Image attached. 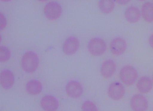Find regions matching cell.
Here are the masks:
<instances>
[{
    "label": "cell",
    "instance_id": "cell-1",
    "mask_svg": "<svg viewBox=\"0 0 153 111\" xmlns=\"http://www.w3.org/2000/svg\"><path fill=\"white\" fill-rule=\"evenodd\" d=\"M39 65V59L36 54L27 51L24 54L22 65L24 71L27 73H33L36 71Z\"/></svg>",
    "mask_w": 153,
    "mask_h": 111
},
{
    "label": "cell",
    "instance_id": "cell-2",
    "mask_svg": "<svg viewBox=\"0 0 153 111\" xmlns=\"http://www.w3.org/2000/svg\"><path fill=\"white\" fill-rule=\"evenodd\" d=\"M138 77L137 72L134 67L126 65L123 67L120 73V78L122 82L126 85H134Z\"/></svg>",
    "mask_w": 153,
    "mask_h": 111
},
{
    "label": "cell",
    "instance_id": "cell-3",
    "mask_svg": "<svg viewBox=\"0 0 153 111\" xmlns=\"http://www.w3.org/2000/svg\"><path fill=\"white\" fill-rule=\"evenodd\" d=\"M88 49L91 54L95 57H99L105 53L107 50V45L103 39L95 37L89 41Z\"/></svg>",
    "mask_w": 153,
    "mask_h": 111
},
{
    "label": "cell",
    "instance_id": "cell-4",
    "mask_svg": "<svg viewBox=\"0 0 153 111\" xmlns=\"http://www.w3.org/2000/svg\"><path fill=\"white\" fill-rule=\"evenodd\" d=\"M45 18L53 21L58 19L61 15L62 9L60 4L56 2H51L46 4L44 9Z\"/></svg>",
    "mask_w": 153,
    "mask_h": 111
},
{
    "label": "cell",
    "instance_id": "cell-5",
    "mask_svg": "<svg viewBox=\"0 0 153 111\" xmlns=\"http://www.w3.org/2000/svg\"><path fill=\"white\" fill-rule=\"evenodd\" d=\"M130 105L134 111H146L148 102L146 98L142 94L134 95L131 99Z\"/></svg>",
    "mask_w": 153,
    "mask_h": 111
},
{
    "label": "cell",
    "instance_id": "cell-6",
    "mask_svg": "<svg viewBox=\"0 0 153 111\" xmlns=\"http://www.w3.org/2000/svg\"><path fill=\"white\" fill-rule=\"evenodd\" d=\"M125 94V89L118 82H114L109 85L108 89V96L113 100L118 101L123 98Z\"/></svg>",
    "mask_w": 153,
    "mask_h": 111
},
{
    "label": "cell",
    "instance_id": "cell-7",
    "mask_svg": "<svg viewBox=\"0 0 153 111\" xmlns=\"http://www.w3.org/2000/svg\"><path fill=\"white\" fill-rule=\"evenodd\" d=\"M127 48L126 41L121 37H116L111 41L110 44V49L112 53L119 56L124 53Z\"/></svg>",
    "mask_w": 153,
    "mask_h": 111
},
{
    "label": "cell",
    "instance_id": "cell-8",
    "mask_svg": "<svg viewBox=\"0 0 153 111\" xmlns=\"http://www.w3.org/2000/svg\"><path fill=\"white\" fill-rule=\"evenodd\" d=\"M66 91L70 97L77 99L81 97L83 93V89L79 83L72 80L66 85Z\"/></svg>",
    "mask_w": 153,
    "mask_h": 111
},
{
    "label": "cell",
    "instance_id": "cell-9",
    "mask_svg": "<svg viewBox=\"0 0 153 111\" xmlns=\"http://www.w3.org/2000/svg\"><path fill=\"white\" fill-rule=\"evenodd\" d=\"M79 45V40L75 37H69L63 44V53L68 55H72L77 51Z\"/></svg>",
    "mask_w": 153,
    "mask_h": 111
},
{
    "label": "cell",
    "instance_id": "cell-10",
    "mask_svg": "<svg viewBox=\"0 0 153 111\" xmlns=\"http://www.w3.org/2000/svg\"><path fill=\"white\" fill-rule=\"evenodd\" d=\"M41 107L45 111H56L59 108L57 99L52 96H45L42 99Z\"/></svg>",
    "mask_w": 153,
    "mask_h": 111
},
{
    "label": "cell",
    "instance_id": "cell-11",
    "mask_svg": "<svg viewBox=\"0 0 153 111\" xmlns=\"http://www.w3.org/2000/svg\"><path fill=\"white\" fill-rule=\"evenodd\" d=\"M1 86L5 89L11 88L14 83V76L13 73L9 70L2 71L0 76Z\"/></svg>",
    "mask_w": 153,
    "mask_h": 111
},
{
    "label": "cell",
    "instance_id": "cell-12",
    "mask_svg": "<svg viewBox=\"0 0 153 111\" xmlns=\"http://www.w3.org/2000/svg\"><path fill=\"white\" fill-rule=\"evenodd\" d=\"M136 86L141 93H148L153 88V81L148 76H143L138 80Z\"/></svg>",
    "mask_w": 153,
    "mask_h": 111
},
{
    "label": "cell",
    "instance_id": "cell-13",
    "mask_svg": "<svg viewBox=\"0 0 153 111\" xmlns=\"http://www.w3.org/2000/svg\"><path fill=\"white\" fill-rule=\"evenodd\" d=\"M116 69V65L115 62L112 60H107L102 64L100 73L103 77L109 78L114 74Z\"/></svg>",
    "mask_w": 153,
    "mask_h": 111
},
{
    "label": "cell",
    "instance_id": "cell-14",
    "mask_svg": "<svg viewBox=\"0 0 153 111\" xmlns=\"http://www.w3.org/2000/svg\"><path fill=\"white\" fill-rule=\"evenodd\" d=\"M126 20L130 23L138 22L141 18V12L139 9L135 6H131L128 8L125 12Z\"/></svg>",
    "mask_w": 153,
    "mask_h": 111
},
{
    "label": "cell",
    "instance_id": "cell-15",
    "mask_svg": "<svg viewBox=\"0 0 153 111\" xmlns=\"http://www.w3.org/2000/svg\"><path fill=\"white\" fill-rule=\"evenodd\" d=\"M141 15L144 21L148 23L153 22V4L146 2L141 7Z\"/></svg>",
    "mask_w": 153,
    "mask_h": 111
},
{
    "label": "cell",
    "instance_id": "cell-16",
    "mask_svg": "<svg viewBox=\"0 0 153 111\" xmlns=\"http://www.w3.org/2000/svg\"><path fill=\"white\" fill-rule=\"evenodd\" d=\"M27 92L30 95L36 96L40 93L42 90V85L40 82L36 80L29 81L26 85Z\"/></svg>",
    "mask_w": 153,
    "mask_h": 111
},
{
    "label": "cell",
    "instance_id": "cell-17",
    "mask_svg": "<svg viewBox=\"0 0 153 111\" xmlns=\"http://www.w3.org/2000/svg\"><path fill=\"white\" fill-rule=\"evenodd\" d=\"M114 0H99L98 6L100 11L104 14H108L113 11L114 8Z\"/></svg>",
    "mask_w": 153,
    "mask_h": 111
},
{
    "label": "cell",
    "instance_id": "cell-18",
    "mask_svg": "<svg viewBox=\"0 0 153 111\" xmlns=\"http://www.w3.org/2000/svg\"><path fill=\"white\" fill-rule=\"evenodd\" d=\"M11 56L9 49L5 46H1L0 48V60L2 62L7 61Z\"/></svg>",
    "mask_w": 153,
    "mask_h": 111
},
{
    "label": "cell",
    "instance_id": "cell-19",
    "mask_svg": "<svg viewBox=\"0 0 153 111\" xmlns=\"http://www.w3.org/2000/svg\"><path fill=\"white\" fill-rule=\"evenodd\" d=\"M82 111H98L97 106L90 101H86L82 105Z\"/></svg>",
    "mask_w": 153,
    "mask_h": 111
},
{
    "label": "cell",
    "instance_id": "cell-20",
    "mask_svg": "<svg viewBox=\"0 0 153 111\" xmlns=\"http://www.w3.org/2000/svg\"><path fill=\"white\" fill-rule=\"evenodd\" d=\"M6 25H7L6 18L3 14L1 13L0 14V29H1V30L5 29V27L6 26Z\"/></svg>",
    "mask_w": 153,
    "mask_h": 111
},
{
    "label": "cell",
    "instance_id": "cell-21",
    "mask_svg": "<svg viewBox=\"0 0 153 111\" xmlns=\"http://www.w3.org/2000/svg\"><path fill=\"white\" fill-rule=\"evenodd\" d=\"M131 0H116L118 4L121 5H125L127 4L130 2Z\"/></svg>",
    "mask_w": 153,
    "mask_h": 111
},
{
    "label": "cell",
    "instance_id": "cell-22",
    "mask_svg": "<svg viewBox=\"0 0 153 111\" xmlns=\"http://www.w3.org/2000/svg\"><path fill=\"white\" fill-rule=\"evenodd\" d=\"M149 44L150 47L153 49V34L149 38Z\"/></svg>",
    "mask_w": 153,
    "mask_h": 111
},
{
    "label": "cell",
    "instance_id": "cell-23",
    "mask_svg": "<svg viewBox=\"0 0 153 111\" xmlns=\"http://www.w3.org/2000/svg\"><path fill=\"white\" fill-rule=\"evenodd\" d=\"M1 1H2L4 2H9V1H11V0H1Z\"/></svg>",
    "mask_w": 153,
    "mask_h": 111
},
{
    "label": "cell",
    "instance_id": "cell-24",
    "mask_svg": "<svg viewBox=\"0 0 153 111\" xmlns=\"http://www.w3.org/2000/svg\"><path fill=\"white\" fill-rule=\"evenodd\" d=\"M38 1H41V2H45V1H47V0H38Z\"/></svg>",
    "mask_w": 153,
    "mask_h": 111
},
{
    "label": "cell",
    "instance_id": "cell-25",
    "mask_svg": "<svg viewBox=\"0 0 153 111\" xmlns=\"http://www.w3.org/2000/svg\"><path fill=\"white\" fill-rule=\"evenodd\" d=\"M152 81H153V79H152Z\"/></svg>",
    "mask_w": 153,
    "mask_h": 111
},
{
    "label": "cell",
    "instance_id": "cell-26",
    "mask_svg": "<svg viewBox=\"0 0 153 111\" xmlns=\"http://www.w3.org/2000/svg\"><path fill=\"white\" fill-rule=\"evenodd\" d=\"M139 1H144V0H139Z\"/></svg>",
    "mask_w": 153,
    "mask_h": 111
},
{
    "label": "cell",
    "instance_id": "cell-27",
    "mask_svg": "<svg viewBox=\"0 0 153 111\" xmlns=\"http://www.w3.org/2000/svg\"></svg>",
    "mask_w": 153,
    "mask_h": 111
}]
</instances>
